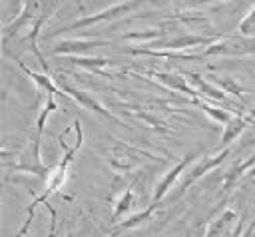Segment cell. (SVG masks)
<instances>
[{
  "mask_svg": "<svg viewBox=\"0 0 255 237\" xmlns=\"http://www.w3.org/2000/svg\"><path fill=\"white\" fill-rule=\"evenodd\" d=\"M251 167H255V153H251L249 157H245L243 161H239V163H235L233 167H229L227 169V173L223 175V189H231L243 175H247L249 173V169Z\"/></svg>",
  "mask_w": 255,
  "mask_h": 237,
  "instance_id": "cell-14",
  "label": "cell"
},
{
  "mask_svg": "<svg viewBox=\"0 0 255 237\" xmlns=\"http://www.w3.org/2000/svg\"><path fill=\"white\" fill-rule=\"evenodd\" d=\"M247 175H251V177H255V167H251V169H249V173H247Z\"/></svg>",
  "mask_w": 255,
  "mask_h": 237,
  "instance_id": "cell-22",
  "label": "cell"
},
{
  "mask_svg": "<svg viewBox=\"0 0 255 237\" xmlns=\"http://www.w3.org/2000/svg\"><path fill=\"white\" fill-rule=\"evenodd\" d=\"M18 66L22 68V72H24V74H26V76H28V78H30L42 92H48V94H54V96H66L64 90L58 88V86L54 84V80H52L50 74H36V72H32V70H30L24 62H20V60H18Z\"/></svg>",
  "mask_w": 255,
  "mask_h": 237,
  "instance_id": "cell-13",
  "label": "cell"
},
{
  "mask_svg": "<svg viewBox=\"0 0 255 237\" xmlns=\"http://www.w3.org/2000/svg\"><path fill=\"white\" fill-rule=\"evenodd\" d=\"M239 221V213L235 209H223L219 211L207 225V231H205V237H227L229 235V229Z\"/></svg>",
  "mask_w": 255,
  "mask_h": 237,
  "instance_id": "cell-11",
  "label": "cell"
},
{
  "mask_svg": "<svg viewBox=\"0 0 255 237\" xmlns=\"http://www.w3.org/2000/svg\"><path fill=\"white\" fill-rule=\"evenodd\" d=\"M68 62L72 66H78V68H84V70H90L92 74H98V76H104V78H112V74H106L104 68L114 64L110 58H102V56H96V58H88V56H68Z\"/></svg>",
  "mask_w": 255,
  "mask_h": 237,
  "instance_id": "cell-12",
  "label": "cell"
},
{
  "mask_svg": "<svg viewBox=\"0 0 255 237\" xmlns=\"http://www.w3.org/2000/svg\"><path fill=\"white\" fill-rule=\"evenodd\" d=\"M153 209H155V203H151L149 207H145L143 211H139V213H135V215H131V217H126V219L116 227V231H118V229H129V227H135V225H139V223L147 221V219H149V215L153 213Z\"/></svg>",
  "mask_w": 255,
  "mask_h": 237,
  "instance_id": "cell-18",
  "label": "cell"
},
{
  "mask_svg": "<svg viewBox=\"0 0 255 237\" xmlns=\"http://www.w3.org/2000/svg\"><path fill=\"white\" fill-rule=\"evenodd\" d=\"M60 88L64 90L66 98L74 100V102L80 104L84 110L96 112V114H100V116H104V118H108V119H112V121L122 123L114 114H110V112L106 110V106H102V102H100L96 96H92V94H88V92H84V90H78V88H74V86H70V84H66V82H60Z\"/></svg>",
  "mask_w": 255,
  "mask_h": 237,
  "instance_id": "cell-6",
  "label": "cell"
},
{
  "mask_svg": "<svg viewBox=\"0 0 255 237\" xmlns=\"http://www.w3.org/2000/svg\"><path fill=\"white\" fill-rule=\"evenodd\" d=\"M215 86H219L221 90H225L229 96H241L245 90L239 86V84H235V80H231V78H213V76H207Z\"/></svg>",
  "mask_w": 255,
  "mask_h": 237,
  "instance_id": "cell-20",
  "label": "cell"
},
{
  "mask_svg": "<svg viewBox=\"0 0 255 237\" xmlns=\"http://www.w3.org/2000/svg\"><path fill=\"white\" fill-rule=\"evenodd\" d=\"M197 155L195 153H187V155H183L169 171H165L163 175H161V179L155 183V187H153V195H151V203H157V201H161L163 197H165V193L175 185V181L179 179V175L183 173V169L195 159Z\"/></svg>",
  "mask_w": 255,
  "mask_h": 237,
  "instance_id": "cell-7",
  "label": "cell"
},
{
  "mask_svg": "<svg viewBox=\"0 0 255 237\" xmlns=\"http://www.w3.org/2000/svg\"><path fill=\"white\" fill-rule=\"evenodd\" d=\"M185 78L189 80V84L195 88V92L199 94V98L203 100H213V102H219V104H225L229 110H235L237 106L241 108V104L233 102L231 96L221 90L219 86H215L209 78H205L203 74H197V72H185Z\"/></svg>",
  "mask_w": 255,
  "mask_h": 237,
  "instance_id": "cell-4",
  "label": "cell"
},
{
  "mask_svg": "<svg viewBox=\"0 0 255 237\" xmlns=\"http://www.w3.org/2000/svg\"><path fill=\"white\" fill-rule=\"evenodd\" d=\"M193 104H195L201 112H205L213 121L223 123V125H225V123L235 116V114H233V110H225V108L221 110V108H215V106H211V104H209V100H207V102H201L199 98H193Z\"/></svg>",
  "mask_w": 255,
  "mask_h": 237,
  "instance_id": "cell-16",
  "label": "cell"
},
{
  "mask_svg": "<svg viewBox=\"0 0 255 237\" xmlns=\"http://www.w3.org/2000/svg\"><path fill=\"white\" fill-rule=\"evenodd\" d=\"M36 8H38V0H26V4H24L22 10H20V14H18L10 24L4 26V42H8L12 36H16L22 28L34 26V22L38 20V18L34 16V14H36Z\"/></svg>",
  "mask_w": 255,
  "mask_h": 237,
  "instance_id": "cell-10",
  "label": "cell"
},
{
  "mask_svg": "<svg viewBox=\"0 0 255 237\" xmlns=\"http://www.w3.org/2000/svg\"><path fill=\"white\" fill-rule=\"evenodd\" d=\"M149 78H153L155 82H159L161 86L169 88V90H175V92H181L185 96H189L191 100L193 98H199V94L195 92V88L189 84V80L185 78V74H179V72H145Z\"/></svg>",
  "mask_w": 255,
  "mask_h": 237,
  "instance_id": "cell-9",
  "label": "cell"
},
{
  "mask_svg": "<svg viewBox=\"0 0 255 237\" xmlns=\"http://www.w3.org/2000/svg\"><path fill=\"white\" fill-rule=\"evenodd\" d=\"M112 40H98V38H68V40H62L58 44L52 46V54L54 56H62V54H68V56H78L82 52H88L92 48H100V46H110Z\"/></svg>",
  "mask_w": 255,
  "mask_h": 237,
  "instance_id": "cell-8",
  "label": "cell"
},
{
  "mask_svg": "<svg viewBox=\"0 0 255 237\" xmlns=\"http://www.w3.org/2000/svg\"><path fill=\"white\" fill-rule=\"evenodd\" d=\"M133 187H135V181L116 199V209H114V219H120L124 213H128L131 209V203H133Z\"/></svg>",
  "mask_w": 255,
  "mask_h": 237,
  "instance_id": "cell-17",
  "label": "cell"
},
{
  "mask_svg": "<svg viewBox=\"0 0 255 237\" xmlns=\"http://www.w3.org/2000/svg\"><path fill=\"white\" fill-rule=\"evenodd\" d=\"M237 34L247 36V38H255V6L247 12V16H243V20L237 26Z\"/></svg>",
  "mask_w": 255,
  "mask_h": 237,
  "instance_id": "cell-19",
  "label": "cell"
},
{
  "mask_svg": "<svg viewBox=\"0 0 255 237\" xmlns=\"http://www.w3.org/2000/svg\"><path fill=\"white\" fill-rule=\"evenodd\" d=\"M219 2H227V0H197V4H219Z\"/></svg>",
  "mask_w": 255,
  "mask_h": 237,
  "instance_id": "cell-21",
  "label": "cell"
},
{
  "mask_svg": "<svg viewBox=\"0 0 255 237\" xmlns=\"http://www.w3.org/2000/svg\"><path fill=\"white\" fill-rule=\"evenodd\" d=\"M74 129H76V141H74L72 145H68V143L64 141V135H60V141H62L60 145H62V149H64V155H62V159L52 167V171H50V175H48V179H46V185H44L42 195H38V197L28 205L26 221H24V225H22V229H20V235L26 233V229H28V225H30V217L34 215L36 205H38V203H44V201L48 199V195H52L54 191H58V189L64 185V181H66V177H68V169H70V165H72V161H74L78 149H80L82 143H84V129H82L80 119L74 121Z\"/></svg>",
  "mask_w": 255,
  "mask_h": 237,
  "instance_id": "cell-1",
  "label": "cell"
},
{
  "mask_svg": "<svg viewBox=\"0 0 255 237\" xmlns=\"http://www.w3.org/2000/svg\"><path fill=\"white\" fill-rule=\"evenodd\" d=\"M249 121H253V119H249V118H243L241 114H237V116H233L227 123H225V127H223V135H221V145L223 147H229L231 145V141L235 139V137H239L241 135V131L247 127V123Z\"/></svg>",
  "mask_w": 255,
  "mask_h": 237,
  "instance_id": "cell-15",
  "label": "cell"
},
{
  "mask_svg": "<svg viewBox=\"0 0 255 237\" xmlns=\"http://www.w3.org/2000/svg\"><path fill=\"white\" fill-rule=\"evenodd\" d=\"M145 2L149 0H124V2H118V4H112L96 14H90V16H84V18H78L70 24H64L62 28H58L54 34H62V32H78V30H88L92 26H98V24H104V22H112V20H118V18H124L128 16L129 12L141 8Z\"/></svg>",
  "mask_w": 255,
  "mask_h": 237,
  "instance_id": "cell-2",
  "label": "cell"
},
{
  "mask_svg": "<svg viewBox=\"0 0 255 237\" xmlns=\"http://www.w3.org/2000/svg\"><path fill=\"white\" fill-rule=\"evenodd\" d=\"M255 52V38H247V36H223L217 42H211L209 46H205L203 54L207 56H245V54H253Z\"/></svg>",
  "mask_w": 255,
  "mask_h": 237,
  "instance_id": "cell-3",
  "label": "cell"
},
{
  "mask_svg": "<svg viewBox=\"0 0 255 237\" xmlns=\"http://www.w3.org/2000/svg\"><path fill=\"white\" fill-rule=\"evenodd\" d=\"M229 153H231V147H223V149H219L215 155H209V157H203V159H199L197 163H195V167L185 175V179H183V183H181V187H179V193H185L195 181H199L205 173H209V171H213L215 167H219L227 157H229Z\"/></svg>",
  "mask_w": 255,
  "mask_h": 237,
  "instance_id": "cell-5",
  "label": "cell"
}]
</instances>
